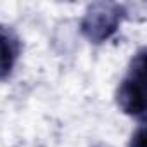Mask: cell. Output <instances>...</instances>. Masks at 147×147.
I'll return each mask as SVG.
<instances>
[{"mask_svg":"<svg viewBox=\"0 0 147 147\" xmlns=\"http://www.w3.org/2000/svg\"><path fill=\"white\" fill-rule=\"evenodd\" d=\"M116 102L119 109L135 118H144L145 114V50L140 49L130 62L126 76L121 80Z\"/></svg>","mask_w":147,"mask_h":147,"instance_id":"1","label":"cell"},{"mask_svg":"<svg viewBox=\"0 0 147 147\" xmlns=\"http://www.w3.org/2000/svg\"><path fill=\"white\" fill-rule=\"evenodd\" d=\"M123 18H125V9L119 4H109V2L92 4L82 19V33L92 43H102L118 31Z\"/></svg>","mask_w":147,"mask_h":147,"instance_id":"2","label":"cell"},{"mask_svg":"<svg viewBox=\"0 0 147 147\" xmlns=\"http://www.w3.org/2000/svg\"><path fill=\"white\" fill-rule=\"evenodd\" d=\"M21 54V40L9 26L0 24V82L11 76Z\"/></svg>","mask_w":147,"mask_h":147,"instance_id":"3","label":"cell"},{"mask_svg":"<svg viewBox=\"0 0 147 147\" xmlns=\"http://www.w3.org/2000/svg\"><path fill=\"white\" fill-rule=\"evenodd\" d=\"M128 147H145V126L144 125H140L137 131H133Z\"/></svg>","mask_w":147,"mask_h":147,"instance_id":"4","label":"cell"}]
</instances>
